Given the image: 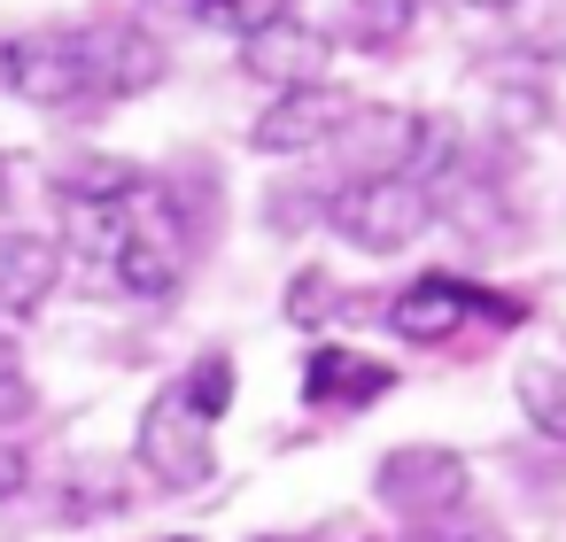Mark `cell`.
<instances>
[{"label":"cell","instance_id":"1","mask_svg":"<svg viewBox=\"0 0 566 542\" xmlns=\"http://www.w3.org/2000/svg\"><path fill=\"white\" fill-rule=\"evenodd\" d=\"M326 217H334V233H342L357 256H396V248H411V241L434 225V194H419V187L396 179V171H365V179H349V187L326 202Z\"/></svg>","mask_w":566,"mask_h":542},{"label":"cell","instance_id":"2","mask_svg":"<svg viewBox=\"0 0 566 542\" xmlns=\"http://www.w3.org/2000/svg\"><path fill=\"white\" fill-rule=\"evenodd\" d=\"M133 457H140V472H148L164 496H195V488H210V472H218V442H210V426L179 403V387H164V395L140 411Z\"/></svg>","mask_w":566,"mask_h":542},{"label":"cell","instance_id":"3","mask_svg":"<svg viewBox=\"0 0 566 542\" xmlns=\"http://www.w3.org/2000/svg\"><path fill=\"white\" fill-rule=\"evenodd\" d=\"M0 86L32 109H71L86 102V32H17L0 47Z\"/></svg>","mask_w":566,"mask_h":542},{"label":"cell","instance_id":"4","mask_svg":"<svg viewBox=\"0 0 566 542\" xmlns=\"http://www.w3.org/2000/svg\"><path fill=\"white\" fill-rule=\"evenodd\" d=\"M241 71L272 94H303V86H326L334 40L303 17H256V24H241Z\"/></svg>","mask_w":566,"mask_h":542},{"label":"cell","instance_id":"5","mask_svg":"<svg viewBox=\"0 0 566 542\" xmlns=\"http://www.w3.org/2000/svg\"><path fill=\"white\" fill-rule=\"evenodd\" d=\"M357 102L342 86H303V94H272V109L256 117L249 148L256 156H318L334 132H349Z\"/></svg>","mask_w":566,"mask_h":542},{"label":"cell","instance_id":"6","mask_svg":"<svg viewBox=\"0 0 566 542\" xmlns=\"http://www.w3.org/2000/svg\"><path fill=\"white\" fill-rule=\"evenodd\" d=\"M465 488H473L465 457H458V449H434V442L388 449L380 472H373V496H380L388 511H450V503H465Z\"/></svg>","mask_w":566,"mask_h":542},{"label":"cell","instance_id":"7","mask_svg":"<svg viewBox=\"0 0 566 542\" xmlns=\"http://www.w3.org/2000/svg\"><path fill=\"white\" fill-rule=\"evenodd\" d=\"M164 78V40L148 24H94L86 32V86L94 102H133Z\"/></svg>","mask_w":566,"mask_h":542},{"label":"cell","instance_id":"8","mask_svg":"<svg viewBox=\"0 0 566 542\" xmlns=\"http://www.w3.org/2000/svg\"><path fill=\"white\" fill-rule=\"evenodd\" d=\"M473 310H489V318H496V302H489V295H473L458 272H427V279H411V287L388 302V326H396L403 341H458V326H465Z\"/></svg>","mask_w":566,"mask_h":542},{"label":"cell","instance_id":"9","mask_svg":"<svg viewBox=\"0 0 566 542\" xmlns=\"http://www.w3.org/2000/svg\"><path fill=\"white\" fill-rule=\"evenodd\" d=\"M303 395H311L318 411H373V403L388 395V364H373V357L326 341V349H311V364H303Z\"/></svg>","mask_w":566,"mask_h":542},{"label":"cell","instance_id":"10","mask_svg":"<svg viewBox=\"0 0 566 542\" xmlns=\"http://www.w3.org/2000/svg\"><path fill=\"white\" fill-rule=\"evenodd\" d=\"M63 279V248L48 233H0V318H32Z\"/></svg>","mask_w":566,"mask_h":542},{"label":"cell","instance_id":"11","mask_svg":"<svg viewBox=\"0 0 566 542\" xmlns=\"http://www.w3.org/2000/svg\"><path fill=\"white\" fill-rule=\"evenodd\" d=\"M148 179L125 163V156H71V163H55V194L71 202V210H102V202H133Z\"/></svg>","mask_w":566,"mask_h":542},{"label":"cell","instance_id":"12","mask_svg":"<svg viewBox=\"0 0 566 542\" xmlns=\"http://www.w3.org/2000/svg\"><path fill=\"white\" fill-rule=\"evenodd\" d=\"M512 403H520V418H527L543 442L566 449V357H527V364L512 372Z\"/></svg>","mask_w":566,"mask_h":542},{"label":"cell","instance_id":"13","mask_svg":"<svg viewBox=\"0 0 566 542\" xmlns=\"http://www.w3.org/2000/svg\"><path fill=\"white\" fill-rule=\"evenodd\" d=\"M442 171H458V125H450V117H411V132H403V171H396V179H411V187L427 194Z\"/></svg>","mask_w":566,"mask_h":542},{"label":"cell","instance_id":"14","mask_svg":"<svg viewBox=\"0 0 566 542\" xmlns=\"http://www.w3.org/2000/svg\"><path fill=\"white\" fill-rule=\"evenodd\" d=\"M171 387H179V403H187L202 426H218V418L233 411V357H226V349H210V357H195V364H187V380H171Z\"/></svg>","mask_w":566,"mask_h":542},{"label":"cell","instance_id":"15","mask_svg":"<svg viewBox=\"0 0 566 542\" xmlns=\"http://www.w3.org/2000/svg\"><path fill=\"white\" fill-rule=\"evenodd\" d=\"M419 17V0H349V40L357 47H396Z\"/></svg>","mask_w":566,"mask_h":542},{"label":"cell","instance_id":"16","mask_svg":"<svg viewBox=\"0 0 566 542\" xmlns=\"http://www.w3.org/2000/svg\"><path fill=\"white\" fill-rule=\"evenodd\" d=\"M326 310H334V279H326V272H295V295H287V318H295V326H318Z\"/></svg>","mask_w":566,"mask_h":542},{"label":"cell","instance_id":"17","mask_svg":"<svg viewBox=\"0 0 566 542\" xmlns=\"http://www.w3.org/2000/svg\"><path fill=\"white\" fill-rule=\"evenodd\" d=\"M148 17H179V24H241V0H148Z\"/></svg>","mask_w":566,"mask_h":542},{"label":"cell","instance_id":"18","mask_svg":"<svg viewBox=\"0 0 566 542\" xmlns=\"http://www.w3.org/2000/svg\"><path fill=\"white\" fill-rule=\"evenodd\" d=\"M24 480H32V457H24L17 442H0V503H17V496H24Z\"/></svg>","mask_w":566,"mask_h":542},{"label":"cell","instance_id":"19","mask_svg":"<svg viewBox=\"0 0 566 542\" xmlns=\"http://www.w3.org/2000/svg\"><path fill=\"white\" fill-rule=\"evenodd\" d=\"M32 411V387L24 380H0V418H24Z\"/></svg>","mask_w":566,"mask_h":542},{"label":"cell","instance_id":"20","mask_svg":"<svg viewBox=\"0 0 566 542\" xmlns=\"http://www.w3.org/2000/svg\"><path fill=\"white\" fill-rule=\"evenodd\" d=\"M0 380H24V357H17V341L0 333Z\"/></svg>","mask_w":566,"mask_h":542},{"label":"cell","instance_id":"21","mask_svg":"<svg viewBox=\"0 0 566 542\" xmlns=\"http://www.w3.org/2000/svg\"><path fill=\"white\" fill-rule=\"evenodd\" d=\"M465 9H512V0H465Z\"/></svg>","mask_w":566,"mask_h":542},{"label":"cell","instance_id":"22","mask_svg":"<svg viewBox=\"0 0 566 542\" xmlns=\"http://www.w3.org/2000/svg\"><path fill=\"white\" fill-rule=\"evenodd\" d=\"M0 202H9V163H0Z\"/></svg>","mask_w":566,"mask_h":542}]
</instances>
